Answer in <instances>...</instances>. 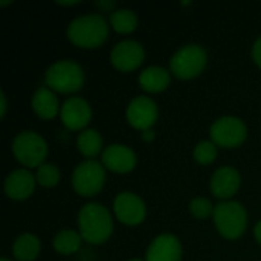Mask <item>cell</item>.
<instances>
[{
  "instance_id": "cell-1",
  "label": "cell",
  "mask_w": 261,
  "mask_h": 261,
  "mask_svg": "<svg viewBox=\"0 0 261 261\" xmlns=\"http://www.w3.org/2000/svg\"><path fill=\"white\" fill-rule=\"evenodd\" d=\"M78 228L83 240L92 245H101L112 236L113 220L104 205L90 202L81 206L78 213Z\"/></svg>"
},
{
  "instance_id": "cell-2",
  "label": "cell",
  "mask_w": 261,
  "mask_h": 261,
  "mask_svg": "<svg viewBox=\"0 0 261 261\" xmlns=\"http://www.w3.org/2000/svg\"><path fill=\"white\" fill-rule=\"evenodd\" d=\"M109 34L107 20L101 14H87L73 18L67 26L69 40L80 47H98Z\"/></svg>"
},
{
  "instance_id": "cell-3",
  "label": "cell",
  "mask_w": 261,
  "mask_h": 261,
  "mask_svg": "<svg viewBox=\"0 0 261 261\" xmlns=\"http://www.w3.org/2000/svg\"><path fill=\"white\" fill-rule=\"evenodd\" d=\"M44 83L55 92L72 93L83 87L84 72L83 67L73 60H58L47 67Z\"/></svg>"
},
{
  "instance_id": "cell-4",
  "label": "cell",
  "mask_w": 261,
  "mask_h": 261,
  "mask_svg": "<svg viewBox=\"0 0 261 261\" xmlns=\"http://www.w3.org/2000/svg\"><path fill=\"white\" fill-rule=\"evenodd\" d=\"M213 217L217 231L229 240L239 239L248 225V214L245 206L234 200H225L216 205Z\"/></svg>"
},
{
  "instance_id": "cell-5",
  "label": "cell",
  "mask_w": 261,
  "mask_h": 261,
  "mask_svg": "<svg viewBox=\"0 0 261 261\" xmlns=\"http://www.w3.org/2000/svg\"><path fill=\"white\" fill-rule=\"evenodd\" d=\"M206 61V50L200 44H185L173 54L170 60V69L177 78L190 80L197 76L205 69Z\"/></svg>"
},
{
  "instance_id": "cell-6",
  "label": "cell",
  "mask_w": 261,
  "mask_h": 261,
  "mask_svg": "<svg viewBox=\"0 0 261 261\" xmlns=\"http://www.w3.org/2000/svg\"><path fill=\"white\" fill-rule=\"evenodd\" d=\"M12 153L26 168H38L47 156V144L35 132H21L12 141Z\"/></svg>"
},
{
  "instance_id": "cell-7",
  "label": "cell",
  "mask_w": 261,
  "mask_h": 261,
  "mask_svg": "<svg viewBox=\"0 0 261 261\" xmlns=\"http://www.w3.org/2000/svg\"><path fill=\"white\" fill-rule=\"evenodd\" d=\"M106 182L104 165L93 159H86L78 164L72 173L73 190L84 197H92L98 194Z\"/></svg>"
},
{
  "instance_id": "cell-8",
  "label": "cell",
  "mask_w": 261,
  "mask_h": 261,
  "mask_svg": "<svg viewBox=\"0 0 261 261\" xmlns=\"http://www.w3.org/2000/svg\"><path fill=\"white\" fill-rule=\"evenodd\" d=\"M211 141L217 147L234 148L245 142L248 136L246 124L236 116H222L216 119L210 128Z\"/></svg>"
},
{
  "instance_id": "cell-9",
  "label": "cell",
  "mask_w": 261,
  "mask_h": 261,
  "mask_svg": "<svg viewBox=\"0 0 261 261\" xmlns=\"http://www.w3.org/2000/svg\"><path fill=\"white\" fill-rule=\"evenodd\" d=\"M113 213L116 219L125 225H139L147 214V208L144 200L130 191H122L116 194L113 200Z\"/></svg>"
},
{
  "instance_id": "cell-10",
  "label": "cell",
  "mask_w": 261,
  "mask_h": 261,
  "mask_svg": "<svg viewBox=\"0 0 261 261\" xmlns=\"http://www.w3.org/2000/svg\"><path fill=\"white\" fill-rule=\"evenodd\" d=\"M158 106L156 102L144 95H139L136 98H133L127 107V121L130 122L132 127L138 128V130H148L153 127V124L158 119Z\"/></svg>"
},
{
  "instance_id": "cell-11",
  "label": "cell",
  "mask_w": 261,
  "mask_h": 261,
  "mask_svg": "<svg viewBox=\"0 0 261 261\" xmlns=\"http://www.w3.org/2000/svg\"><path fill=\"white\" fill-rule=\"evenodd\" d=\"M144 55L145 52L141 43L135 40H122L112 49L110 61L118 70L130 72L142 64Z\"/></svg>"
},
{
  "instance_id": "cell-12",
  "label": "cell",
  "mask_w": 261,
  "mask_h": 261,
  "mask_svg": "<svg viewBox=\"0 0 261 261\" xmlns=\"http://www.w3.org/2000/svg\"><path fill=\"white\" fill-rule=\"evenodd\" d=\"M60 118H61V122L69 130H81L83 132V128L90 122L92 109L84 98L72 96V98H67L61 104Z\"/></svg>"
},
{
  "instance_id": "cell-13",
  "label": "cell",
  "mask_w": 261,
  "mask_h": 261,
  "mask_svg": "<svg viewBox=\"0 0 261 261\" xmlns=\"http://www.w3.org/2000/svg\"><path fill=\"white\" fill-rule=\"evenodd\" d=\"M102 165L113 173H128L136 167V153L124 144H110L101 154Z\"/></svg>"
},
{
  "instance_id": "cell-14",
  "label": "cell",
  "mask_w": 261,
  "mask_h": 261,
  "mask_svg": "<svg viewBox=\"0 0 261 261\" xmlns=\"http://www.w3.org/2000/svg\"><path fill=\"white\" fill-rule=\"evenodd\" d=\"M182 246L173 234L158 236L145 252V261H180Z\"/></svg>"
},
{
  "instance_id": "cell-15",
  "label": "cell",
  "mask_w": 261,
  "mask_h": 261,
  "mask_svg": "<svg viewBox=\"0 0 261 261\" xmlns=\"http://www.w3.org/2000/svg\"><path fill=\"white\" fill-rule=\"evenodd\" d=\"M240 173L234 167H222L214 171L210 182V188L216 197L228 200L237 193V190L240 188Z\"/></svg>"
},
{
  "instance_id": "cell-16",
  "label": "cell",
  "mask_w": 261,
  "mask_h": 261,
  "mask_svg": "<svg viewBox=\"0 0 261 261\" xmlns=\"http://www.w3.org/2000/svg\"><path fill=\"white\" fill-rule=\"evenodd\" d=\"M35 180H37L35 176L29 170L17 168L8 174V177L5 179L3 188L9 199L24 200L32 194V191L35 188Z\"/></svg>"
},
{
  "instance_id": "cell-17",
  "label": "cell",
  "mask_w": 261,
  "mask_h": 261,
  "mask_svg": "<svg viewBox=\"0 0 261 261\" xmlns=\"http://www.w3.org/2000/svg\"><path fill=\"white\" fill-rule=\"evenodd\" d=\"M60 102L57 95L47 86L38 87L32 95V110L41 119H52L60 113Z\"/></svg>"
},
{
  "instance_id": "cell-18",
  "label": "cell",
  "mask_w": 261,
  "mask_h": 261,
  "mask_svg": "<svg viewBox=\"0 0 261 261\" xmlns=\"http://www.w3.org/2000/svg\"><path fill=\"white\" fill-rule=\"evenodd\" d=\"M139 84L150 93H158L170 84V72L162 66H150L139 73Z\"/></svg>"
},
{
  "instance_id": "cell-19",
  "label": "cell",
  "mask_w": 261,
  "mask_h": 261,
  "mask_svg": "<svg viewBox=\"0 0 261 261\" xmlns=\"http://www.w3.org/2000/svg\"><path fill=\"white\" fill-rule=\"evenodd\" d=\"M40 254V240L31 234L24 232L18 236L12 245V255L17 261H32Z\"/></svg>"
},
{
  "instance_id": "cell-20",
  "label": "cell",
  "mask_w": 261,
  "mask_h": 261,
  "mask_svg": "<svg viewBox=\"0 0 261 261\" xmlns=\"http://www.w3.org/2000/svg\"><path fill=\"white\" fill-rule=\"evenodd\" d=\"M81 240H83L81 234L75 232L73 229H61L55 234L52 245L58 254L69 255V254H73L80 249Z\"/></svg>"
},
{
  "instance_id": "cell-21",
  "label": "cell",
  "mask_w": 261,
  "mask_h": 261,
  "mask_svg": "<svg viewBox=\"0 0 261 261\" xmlns=\"http://www.w3.org/2000/svg\"><path fill=\"white\" fill-rule=\"evenodd\" d=\"M76 147L86 158H95L102 148V138L93 128H84L76 138Z\"/></svg>"
},
{
  "instance_id": "cell-22",
  "label": "cell",
  "mask_w": 261,
  "mask_h": 261,
  "mask_svg": "<svg viewBox=\"0 0 261 261\" xmlns=\"http://www.w3.org/2000/svg\"><path fill=\"white\" fill-rule=\"evenodd\" d=\"M110 26L119 34H128L136 29L138 17L132 9H115L110 14Z\"/></svg>"
},
{
  "instance_id": "cell-23",
  "label": "cell",
  "mask_w": 261,
  "mask_h": 261,
  "mask_svg": "<svg viewBox=\"0 0 261 261\" xmlns=\"http://www.w3.org/2000/svg\"><path fill=\"white\" fill-rule=\"evenodd\" d=\"M37 182L44 188H52L60 182V170L54 164H41L35 174Z\"/></svg>"
},
{
  "instance_id": "cell-24",
  "label": "cell",
  "mask_w": 261,
  "mask_h": 261,
  "mask_svg": "<svg viewBox=\"0 0 261 261\" xmlns=\"http://www.w3.org/2000/svg\"><path fill=\"white\" fill-rule=\"evenodd\" d=\"M193 156H194L196 162H199L202 165H208V164L214 162L217 158V145L213 141H200L194 147Z\"/></svg>"
},
{
  "instance_id": "cell-25",
  "label": "cell",
  "mask_w": 261,
  "mask_h": 261,
  "mask_svg": "<svg viewBox=\"0 0 261 261\" xmlns=\"http://www.w3.org/2000/svg\"><path fill=\"white\" fill-rule=\"evenodd\" d=\"M214 208L216 206H213L211 200L206 199V197H196V199H193L190 202V211H191L193 217L200 219V220L213 216L214 214Z\"/></svg>"
},
{
  "instance_id": "cell-26",
  "label": "cell",
  "mask_w": 261,
  "mask_h": 261,
  "mask_svg": "<svg viewBox=\"0 0 261 261\" xmlns=\"http://www.w3.org/2000/svg\"><path fill=\"white\" fill-rule=\"evenodd\" d=\"M252 58H254L255 64L261 67V35L254 41V46H252Z\"/></svg>"
},
{
  "instance_id": "cell-27",
  "label": "cell",
  "mask_w": 261,
  "mask_h": 261,
  "mask_svg": "<svg viewBox=\"0 0 261 261\" xmlns=\"http://www.w3.org/2000/svg\"><path fill=\"white\" fill-rule=\"evenodd\" d=\"M0 102H2V109H0V116L3 118L5 113H6V96L3 92H0Z\"/></svg>"
},
{
  "instance_id": "cell-28",
  "label": "cell",
  "mask_w": 261,
  "mask_h": 261,
  "mask_svg": "<svg viewBox=\"0 0 261 261\" xmlns=\"http://www.w3.org/2000/svg\"><path fill=\"white\" fill-rule=\"evenodd\" d=\"M142 139H144V141H147V142L153 141V139H154V132H153L151 128H148V130L142 132Z\"/></svg>"
},
{
  "instance_id": "cell-29",
  "label": "cell",
  "mask_w": 261,
  "mask_h": 261,
  "mask_svg": "<svg viewBox=\"0 0 261 261\" xmlns=\"http://www.w3.org/2000/svg\"><path fill=\"white\" fill-rule=\"evenodd\" d=\"M254 237H255V240L261 245V220L255 225V228H254Z\"/></svg>"
},
{
  "instance_id": "cell-30",
  "label": "cell",
  "mask_w": 261,
  "mask_h": 261,
  "mask_svg": "<svg viewBox=\"0 0 261 261\" xmlns=\"http://www.w3.org/2000/svg\"><path fill=\"white\" fill-rule=\"evenodd\" d=\"M96 6L104 8V9H112L115 6V2H96Z\"/></svg>"
},
{
  "instance_id": "cell-31",
  "label": "cell",
  "mask_w": 261,
  "mask_h": 261,
  "mask_svg": "<svg viewBox=\"0 0 261 261\" xmlns=\"http://www.w3.org/2000/svg\"><path fill=\"white\" fill-rule=\"evenodd\" d=\"M76 3H78V2H58V5H67V6H69V5H76Z\"/></svg>"
},
{
  "instance_id": "cell-32",
  "label": "cell",
  "mask_w": 261,
  "mask_h": 261,
  "mask_svg": "<svg viewBox=\"0 0 261 261\" xmlns=\"http://www.w3.org/2000/svg\"><path fill=\"white\" fill-rule=\"evenodd\" d=\"M0 261H12V260H9V258H6V257H2V258H0Z\"/></svg>"
},
{
  "instance_id": "cell-33",
  "label": "cell",
  "mask_w": 261,
  "mask_h": 261,
  "mask_svg": "<svg viewBox=\"0 0 261 261\" xmlns=\"http://www.w3.org/2000/svg\"><path fill=\"white\" fill-rule=\"evenodd\" d=\"M128 261H142V260H139V258H132V260H128Z\"/></svg>"
}]
</instances>
